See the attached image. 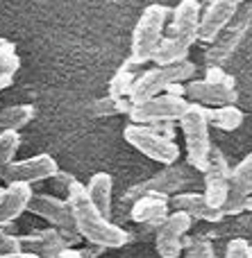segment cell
Here are the masks:
<instances>
[{"mask_svg":"<svg viewBox=\"0 0 252 258\" xmlns=\"http://www.w3.org/2000/svg\"><path fill=\"white\" fill-rule=\"evenodd\" d=\"M66 197L68 204H71L73 218H75L77 233L84 240H89L95 247H103V249H116V247H123L127 242V233L114 222H109V218H105L95 209V204L86 192V186L75 181Z\"/></svg>","mask_w":252,"mask_h":258,"instance_id":"1","label":"cell"},{"mask_svg":"<svg viewBox=\"0 0 252 258\" xmlns=\"http://www.w3.org/2000/svg\"><path fill=\"white\" fill-rule=\"evenodd\" d=\"M168 7L166 5H148L141 12L134 30H132V54L130 59L139 66L153 61L155 50L164 39V27H166Z\"/></svg>","mask_w":252,"mask_h":258,"instance_id":"2","label":"cell"},{"mask_svg":"<svg viewBox=\"0 0 252 258\" xmlns=\"http://www.w3.org/2000/svg\"><path fill=\"white\" fill-rule=\"evenodd\" d=\"M182 134L186 143V161L193 170L205 172L212 156V138H209V120H207V107L191 102L189 111L180 120Z\"/></svg>","mask_w":252,"mask_h":258,"instance_id":"3","label":"cell"},{"mask_svg":"<svg viewBox=\"0 0 252 258\" xmlns=\"http://www.w3.org/2000/svg\"><path fill=\"white\" fill-rule=\"evenodd\" d=\"M195 73V63H191L189 59L182 63H173V66H155L150 71L141 73L139 80H136L134 89L130 93L132 104L145 102V100L159 95L162 91H166L171 84H177V82L191 80Z\"/></svg>","mask_w":252,"mask_h":258,"instance_id":"4","label":"cell"},{"mask_svg":"<svg viewBox=\"0 0 252 258\" xmlns=\"http://www.w3.org/2000/svg\"><path fill=\"white\" fill-rule=\"evenodd\" d=\"M123 136L134 150H139L143 156L157 161L162 165H173L180 161V147L171 138H164L148 125H127L123 129Z\"/></svg>","mask_w":252,"mask_h":258,"instance_id":"5","label":"cell"},{"mask_svg":"<svg viewBox=\"0 0 252 258\" xmlns=\"http://www.w3.org/2000/svg\"><path fill=\"white\" fill-rule=\"evenodd\" d=\"M191 102L180 95H168V93H159L155 98L139 102L132 107L130 111V120L134 125H153V122H173V120H182L186 111H189Z\"/></svg>","mask_w":252,"mask_h":258,"instance_id":"6","label":"cell"},{"mask_svg":"<svg viewBox=\"0 0 252 258\" xmlns=\"http://www.w3.org/2000/svg\"><path fill=\"white\" fill-rule=\"evenodd\" d=\"M252 32V3L243 5L241 12L234 16V21L223 30V34L214 41V45L207 50L205 61L207 66H223L225 61H230L232 54L239 50L241 41L245 39V34Z\"/></svg>","mask_w":252,"mask_h":258,"instance_id":"7","label":"cell"},{"mask_svg":"<svg viewBox=\"0 0 252 258\" xmlns=\"http://www.w3.org/2000/svg\"><path fill=\"white\" fill-rule=\"evenodd\" d=\"M27 211L39 215V218H43L45 222L55 224V229H59L71 245L82 238L80 233H77L75 218H73L68 200H62V197H55V195H34L30 206H27Z\"/></svg>","mask_w":252,"mask_h":258,"instance_id":"8","label":"cell"},{"mask_svg":"<svg viewBox=\"0 0 252 258\" xmlns=\"http://www.w3.org/2000/svg\"><path fill=\"white\" fill-rule=\"evenodd\" d=\"M59 172L57 161L50 154H36L23 161H12L9 165L0 168V179H5L7 183H36L53 179Z\"/></svg>","mask_w":252,"mask_h":258,"instance_id":"9","label":"cell"},{"mask_svg":"<svg viewBox=\"0 0 252 258\" xmlns=\"http://www.w3.org/2000/svg\"><path fill=\"white\" fill-rule=\"evenodd\" d=\"M195 172H198V170H193L189 163L186 165H182V163L164 165L162 172H157L153 179L130 188L127 197H136V195L141 197V195H145V192H162V195H168V192L182 190L184 186L195 181Z\"/></svg>","mask_w":252,"mask_h":258,"instance_id":"10","label":"cell"},{"mask_svg":"<svg viewBox=\"0 0 252 258\" xmlns=\"http://www.w3.org/2000/svg\"><path fill=\"white\" fill-rule=\"evenodd\" d=\"M205 197L207 202L214 206V209H221L225 206L227 197H230V177L232 170L227 165V159L218 147L212 150V156H209V165L205 170Z\"/></svg>","mask_w":252,"mask_h":258,"instance_id":"11","label":"cell"},{"mask_svg":"<svg viewBox=\"0 0 252 258\" xmlns=\"http://www.w3.org/2000/svg\"><path fill=\"white\" fill-rule=\"evenodd\" d=\"M193 218L186 215L184 211H173L168 213V218L162 222V227L157 229V238H155V245H157V254L162 258H177L182 254V240L189 233Z\"/></svg>","mask_w":252,"mask_h":258,"instance_id":"12","label":"cell"},{"mask_svg":"<svg viewBox=\"0 0 252 258\" xmlns=\"http://www.w3.org/2000/svg\"><path fill=\"white\" fill-rule=\"evenodd\" d=\"M245 0H212L207 9L203 12V23H200V41L214 43L223 34L227 25L234 21V16L241 12Z\"/></svg>","mask_w":252,"mask_h":258,"instance_id":"13","label":"cell"},{"mask_svg":"<svg viewBox=\"0 0 252 258\" xmlns=\"http://www.w3.org/2000/svg\"><path fill=\"white\" fill-rule=\"evenodd\" d=\"M200 23H203V7L198 0H180L173 9L171 36L184 41L191 48L200 41Z\"/></svg>","mask_w":252,"mask_h":258,"instance_id":"14","label":"cell"},{"mask_svg":"<svg viewBox=\"0 0 252 258\" xmlns=\"http://www.w3.org/2000/svg\"><path fill=\"white\" fill-rule=\"evenodd\" d=\"M186 95L195 104H207V107H225V104H236L239 93L236 84H214L207 80H193L186 84Z\"/></svg>","mask_w":252,"mask_h":258,"instance_id":"15","label":"cell"},{"mask_svg":"<svg viewBox=\"0 0 252 258\" xmlns=\"http://www.w3.org/2000/svg\"><path fill=\"white\" fill-rule=\"evenodd\" d=\"M252 195V152L232 170L230 177V197H227L223 213L225 215H236L245 211V202Z\"/></svg>","mask_w":252,"mask_h":258,"instance_id":"16","label":"cell"},{"mask_svg":"<svg viewBox=\"0 0 252 258\" xmlns=\"http://www.w3.org/2000/svg\"><path fill=\"white\" fill-rule=\"evenodd\" d=\"M168 195L162 192H145V195L136 197L132 204L130 218L139 224H148V227H162V222L168 218Z\"/></svg>","mask_w":252,"mask_h":258,"instance_id":"17","label":"cell"},{"mask_svg":"<svg viewBox=\"0 0 252 258\" xmlns=\"http://www.w3.org/2000/svg\"><path fill=\"white\" fill-rule=\"evenodd\" d=\"M171 206L175 211H184L193 220H205V222H221L225 215L221 209H214L209 204L205 192H177L171 197Z\"/></svg>","mask_w":252,"mask_h":258,"instance_id":"18","label":"cell"},{"mask_svg":"<svg viewBox=\"0 0 252 258\" xmlns=\"http://www.w3.org/2000/svg\"><path fill=\"white\" fill-rule=\"evenodd\" d=\"M32 197H34V192H32L30 183H9L5 188V200L0 204V227L14 222L23 211H27Z\"/></svg>","mask_w":252,"mask_h":258,"instance_id":"19","label":"cell"},{"mask_svg":"<svg viewBox=\"0 0 252 258\" xmlns=\"http://www.w3.org/2000/svg\"><path fill=\"white\" fill-rule=\"evenodd\" d=\"M21 240L30 242L32 254H39L43 258H57L64 249H68V245H71L59 229H43V231H36L34 236L21 238Z\"/></svg>","mask_w":252,"mask_h":258,"instance_id":"20","label":"cell"},{"mask_svg":"<svg viewBox=\"0 0 252 258\" xmlns=\"http://www.w3.org/2000/svg\"><path fill=\"white\" fill-rule=\"evenodd\" d=\"M112 190H114V183L107 172H95L93 177L89 179V186H86V192H89L91 202H93L95 209H98L105 218L112 215Z\"/></svg>","mask_w":252,"mask_h":258,"instance_id":"21","label":"cell"},{"mask_svg":"<svg viewBox=\"0 0 252 258\" xmlns=\"http://www.w3.org/2000/svg\"><path fill=\"white\" fill-rule=\"evenodd\" d=\"M136 68H141V66L134 63L132 59L123 61V66L118 68V71L114 73V77L109 80V98H118V100L130 98L132 89H134L136 80H139V75H141Z\"/></svg>","mask_w":252,"mask_h":258,"instance_id":"22","label":"cell"},{"mask_svg":"<svg viewBox=\"0 0 252 258\" xmlns=\"http://www.w3.org/2000/svg\"><path fill=\"white\" fill-rule=\"evenodd\" d=\"M189 45L184 41L175 39V36H164L162 43L155 50V66H173V63H182L189 57Z\"/></svg>","mask_w":252,"mask_h":258,"instance_id":"23","label":"cell"},{"mask_svg":"<svg viewBox=\"0 0 252 258\" xmlns=\"http://www.w3.org/2000/svg\"><path fill=\"white\" fill-rule=\"evenodd\" d=\"M207 120H209V127H216L221 132H234V129L243 125V111L236 104L207 107Z\"/></svg>","mask_w":252,"mask_h":258,"instance_id":"24","label":"cell"},{"mask_svg":"<svg viewBox=\"0 0 252 258\" xmlns=\"http://www.w3.org/2000/svg\"><path fill=\"white\" fill-rule=\"evenodd\" d=\"M34 118L32 104H14L0 109V132H18Z\"/></svg>","mask_w":252,"mask_h":258,"instance_id":"25","label":"cell"},{"mask_svg":"<svg viewBox=\"0 0 252 258\" xmlns=\"http://www.w3.org/2000/svg\"><path fill=\"white\" fill-rule=\"evenodd\" d=\"M18 68H21V59H18L14 43L0 48V91L7 89V86L12 84L14 75L18 73Z\"/></svg>","mask_w":252,"mask_h":258,"instance_id":"26","label":"cell"},{"mask_svg":"<svg viewBox=\"0 0 252 258\" xmlns=\"http://www.w3.org/2000/svg\"><path fill=\"white\" fill-rule=\"evenodd\" d=\"M18 147H21L18 132H0V168L12 163Z\"/></svg>","mask_w":252,"mask_h":258,"instance_id":"27","label":"cell"},{"mask_svg":"<svg viewBox=\"0 0 252 258\" xmlns=\"http://www.w3.org/2000/svg\"><path fill=\"white\" fill-rule=\"evenodd\" d=\"M21 245H23V240L18 236L0 231V258H18L23 254Z\"/></svg>","mask_w":252,"mask_h":258,"instance_id":"28","label":"cell"},{"mask_svg":"<svg viewBox=\"0 0 252 258\" xmlns=\"http://www.w3.org/2000/svg\"><path fill=\"white\" fill-rule=\"evenodd\" d=\"M223 258H250V242L243 240V238H234V240L227 245Z\"/></svg>","mask_w":252,"mask_h":258,"instance_id":"29","label":"cell"},{"mask_svg":"<svg viewBox=\"0 0 252 258\" xmlns=\"http://www.w3.org/2000/svg\"><path fill=\"white\" fill-rule=\"evenodd\" d=\"M184 258H214V247L209 240H193Z\"/></svg>","mask_w":252,"mask_h":258,"instance_id":"30","label":"cell"},{"mask_svg":"<svg viewBox=\"0 0 252 258\" xmlns=\"http://www.w3.org/2000/svg\"><path fill=\"white\" fill-rule=\"evenodd\" d=\"M207 82H214V84H234V77L227 75L221 66H207Z\"/></svg>","mask_w":252,"mask_h":258,"instance_id":"31","label":"cell"},{"mask_svg":"<svg viewBox=\"0 0 252 258\" xmlns=\"http://www.w3.org/2000/svg\"><path fill=\"white\" fill-rule=\"evenodd\" d=\"M50 181L55 183V190H59V192H66V195H68V190H71V186L77 181V179L73 177V174L62 172V170H59V172L55 174V177L50 179Z\"/></svg>","mask_w":252,"mask_h":258,"instance_id":"32","label":"cell"},{"mask_svg":"<svg viewBox=\"0 0 252 258\" xmlns=\"http://www.w3.org/2000/svg\"><path fill=\"white\" fill-rule=\"evenodd\" d=\"M166 93H168V95H180V98H184V95H186V86L182 84V82H177V84H171V86H168Z\"/></svg>","mask_w":252,"mask_h":258,"instance_id":"33","label":"cell"},{"mask_svg":"<svg viewBox=\"0 0 252 258\" xmlns=\"http://www.w3.org/2000/svg\"><path fill=\"white\" fill-rule=\"evenodd\" d=\"M57 258H84V254H82V251H77V249H71V247H68V249H64Z\"/></svg>","mask_w":252,"mask_h":258,"instance_id":"34","label":"cell"},{"mask_svg":"<svg viewBox=\"0 0 252 258\" xmlns=\"http://www.w3.org/2000/svg\"><path fill=\"white\" fill-rule=\"evenodd\" d=\"M18 258H43V256H39V254H32V251H23Z\"/></svg>","mask_w":252,"mask_h":258,"instance_id":"35","label":"cell"},{"mask_svg":"<svg viewBox=\"0 0 252 258\" xmlns=\"http://www.w3.org/2000/svg\"><path fill=\"white\" fill-rule=\"evenodd\" d=\"M3 200H5V188H0V204H3Z\"/></svg>","mask_w":252,"mask_h":258,"instance_id":"36","label":"cell"},{"mask_svg":"<svg viewBox=\"0 0 252 258\" xmlns=\"http://www.w3.org/2000/svg\"><path fill=\"white\" fill-rule=\"evenodd\" d=\"M5 45H9V41H5V39H0V48H5Z\"/></svg>","mask_w":252,"mask_h":258,"instance_id":"37","label":"cell"},{"mask_svg":"<svg viewBox=\"0 0 252 258\" xmlns=\"http://www.w3.org/2000/svg\"><path fill=\"white\" fill-rule=\"evenodd\" d=\"M250 258H252V247H250Z\"/></svg>","mask_w":252,"mask_h":258,"instance_id":"38","label":"cell"},{"mask_svg":"<svg viewBox=\"0 0 252 258\" xmlns=\"http://www.w3.org/2000/svg\"><path fill=\"white\" fill-rule=\"evenodd\" d=\"M250 57H252V52H250Z\"/></svg>","mask_w":252,"mask_h":258,"instance_id":"39","label":"cell"}]
</instances>
